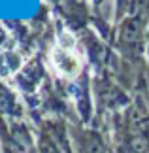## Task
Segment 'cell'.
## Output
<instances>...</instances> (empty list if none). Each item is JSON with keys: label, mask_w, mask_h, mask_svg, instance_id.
<instances>
[{"label": "cell", "mask_w": 149, "mask_h": 153, "mask_svg": "<svg viewBox=\"0 0 149 153\" xmlns=\"http://www.w3.org/2000/svg\"><path fill=\"white\" fill-rule=\"evenodd\" d=\"M51 62L55 70L64 78H76L81 70V61L76 51V42L68 32L61 34L59 45L51 53Z\"/></svg>", "instance_id": "1"}]
</instances>
